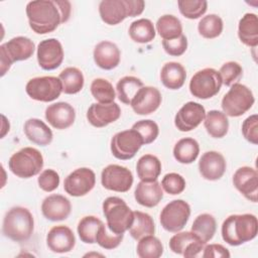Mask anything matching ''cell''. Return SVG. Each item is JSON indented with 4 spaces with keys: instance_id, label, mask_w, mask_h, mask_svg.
<instances>
[{
    "instance_id": "cell-1",
    "label": "cell",
    "mask_w": 258,
    "mask_h": 258,
    "mask_svg": "<svg viewBox=\"0 0 258 258\" xmlns=\"http://www.w3.org/2000/svg\"><path fill=\"white\" fill-rule=\"evenodd\" d=\"M72 5L68 0H36L26 5V15L30 28L37 34L54 31L71 16Z\"/></svg>"
},
{
    "instance_id": "cell-2",
    "label": "cell",
    "mask_w": 258,
    "mask_h": 258,
    "mask_svg": "<svg viewBox=\"0 0 258 258\" xmlns=\"http://www.w3.org/2000/svg\"><path fill=\"white\" fill-rule=\"evenodd\" d=\"M222 238L231 246H239L253 240L258 233V221L253 214L231 215L223 222Z\"/></svg>"
},
{
    "instance_id": "cell-3",
    "label": "cell",
    "mask_w": 258,
    "mask_h": 258,
    "mask_svg": "<svg viewBox=\"0 0 258 258\" xmlns=\"http://www.w3.org/2000/svg\"><path fill=\"white\" fill-rule=\"evenodd\" d=\"M34 229V220L26 208L13 207L8 210L3 219L2 232L5 237L14 242L27 241Z\"/></svg>"
},
{
    "instance_id": "cell-4",
    "label": "cell",
    "mask_w": 258,
    "mask_h": 258,
    "mask_svg": "<svg viewBox=\"0 0 258 258\" xmlns=\"http://www.w3.org/2000/svg\"><path fill=\"white\" fill-rule=\"evenodd\" d=\"M103 213L109 231L114 234H124L134 221V212L118 197H109L103 202Z\"/></svg>"
},
{
    "instance_id": "cell-5",
    "label": "cell",
    "mask_w": 258,
    "mask_h": 258,
    "mask_svg": "<svg viewBox=\"0 0 258 258\" xmlns=\"http://www.w3.org/2000/svg\"><path fill=\"white\" fill-rule=\"evenodd\" d=\"M10 171L20 178H30L40 172L43 167V157L39 150L24 147L11 155L8 161Z\"/></svg>"
},
{
    "instance_id": "cell-6",
    "label": "cell",
    "mask_w": 258,
    "mask_h": 258,
    "mask_svg": "<svg viewBox=\"0 0 258 258\" xmlns=\"http://www.w3.org/2000/svg\"><path fill=\"white\" fill-rule=\"evenodd\" d=\"M34 42L25 36H16L0 45L1 77H3L15 61L26 60L34 52Z\"/></svg>"
},
{
    "instance_id": "cell-7",
    "label": "cell",
    "mask_w": 258,
    "mask_h": 258,
    "mask_svg": "<svg viewBox=\"0 0 258 258\" xmlns=\"http://www.w3.org/2000/svg\"><path fill=\"white\" fill-rule=\"evenodd\" d=\"M255 102L252 91L245 85L236 83L222 99V109L226 116L240 117L251 109Z\"/></svg>"
},
{
    "instance_id": "cell-8",
    "label": "cell",
    "mask_w": 258,
    "mask_h": 258,
    "mask_svg": "<svg viewBox=\"0 0 258 258\" xmlns=\"http://www.w3.org/2000/svg\"><path fill=\"white\" fill-rule=\"evenodd\" d=\"M222 79L218 71L206 68L197 72L189 81L190 94L202 100L216 96L222 87Z\"/></svg>"
},
{
    "instance_id": "cell-9",
    "label": "cell",
    "mask_w": 258,
    "mask_h": 258,
    "mask_svg": "<svg viewBox=\"0 0 258 258\" xmlns=\"http://www.w3.org/2000/svg\"><path fill=\"white\" fill-rule=\"evenodd\" d=\"M25 91L31 99L47 103L54 101L60 96L62 86L60 80L56 77H36L27 82Z\"/></svg>"
},
{
    "instance_id": "cell-10",
    "label": "cell",
    "mask_w": 258,
    "mask_h": 258,
    "mask_svg": "<svg viewBox=\"0 0 258 258\" xmlns=\"http://www.w3.org/2000/svg\"><path fill=\"white\" fill-rule=\"evenodd\" d=\"M190 216V207L183 200L169 202L160 213V224L164 230L171 233L181 231Z\"/></svg>"
},
{
    "instance_id": "cell-11",
    "label": "cell",
    "mask_w": 258,
    "mask_h": 258,
    "mask_svg": "<svg viewBox=\"0 0 258 258\" xmlns=\"http://www.w3.org/2000/svg\"><path fill=\"white\" fill-rule=\"evenodd\" d=\"M144 144L140 134L134 130H124L116 133L111 139V152L120 160H128L135 156Z\"/></svg>"
},
{
    "instance_id": "cell-12",
    "label": "cell",
    "mask_w": 258,
    "mask_h": 258,
    "mask_svg": "<svg viewBox=\"0 0 258 258\" xmlns=\"http://www.w3.org/2000/svg\"><path fill=\"white\" fill-rule=\"evenodd\" d=\"M101 183L106 189L126 192L133 184V174L125 166L109 164L102 170Z\"/></svg>"
},
{
    "instance_id": "cell-13",
    "label": "cell",
    "mask_w": 258,
    "mask_h": 258,
    "mask_svg": "<svg viewBox=\"0 0 258 258\" xmlns=\"http://www.w3.org/2000/svg\"><path fill=\"white\" fill-rule=\"evenodd\" d=\"M95 183V172L91 168L81 167L71 172L64 178L63 189L72 197H83L94 188Z\"/></svg>"
},
{
    "instance_id": "cell-14",
    "label": "cell",
    "mask_w": 258,
    "mask_h": 258,
    "mask_svg": "<svg viewBox=\"0 0 258 258\" xmlns=\"http://www.w3.org/2000/svg\"><path fill=\"white\" fill-rule=\"evenodd\" d=\"M63 48L56 38H47L41 40L37 45V61L44 71L57 69L63 60Z\"/></svg>"
},
{
    "instance_id": "cell-15",
    "label": "cell",
    "mask_w": 258,
    "mask_h": 258,
    "mask_svg": "<svg viewBox=\"0 0 258 258\" xmlns=\"http://www.w3.org/2000/svg\"><path fill=\"white\" fill-rule=\"evenodd\" d=\"M204 242L194 232H177L169 240L170 250L178 255L184 257H197L205 248Z\"/></svg>"
},
{
    "instance_id": "cell-16",
    "label": "cell",
    "mask_w": 258,
    "mask_h": 258,
    "mask_svg": "<svg viewBox=\"0 0 258 258\" xmlns=\"http://www.w3.org/2000/svg\"><path fill=\"white\" fill-rule=\"evenodd\" d=\"M206 116L203 105L197 102L185 103L175 114L174 125L181 132H188L196 129Z\"/></svg>"
},
{
    "instance_id": "cell-17",
    "label": "cell",
    "mask_w": 258,
    "mask_h": 258,
    "mask_svg": "<svg viewBox=\"0 0 258 258\" xmlns=\"http://www.w3.org/2000/svg\"><path fill=\"white\" fill-rule=\"evenodd\" d=\"M234 186L250 202L258 201V173L250 166L238 168L233 175Z\"/></svg>"
},
{
    "instance_id": "cell-18",
    "label": "cell",
    "mask_w": 258,
    "mask_h": 258,
    "mask_svg": "<svg viewBox=\"0 0 258 258\" xmlns=\"http://www.w3.org/2000/svg\"><path fill=\"white\" fill-rule=\"evenodd\" d=\"M162 98L158 89L150 86H143L134 96L130 106L137 115H149L155 112Z\"/></svg>"
},
{
    "instance_id": "cell-19",
    "label": "cell",
    "mask_w": 258,
    "mask_h": 258,
    "mask_svg": "<svg viewBox=\"0 0 258 258\" xmlns=\"http://www.w3.org/2000/svg\"><path fill=\"white\" fill-rule=\"evenodd\" d=\"M121 116V109L115 102L110 104L93 103L87 111V119L89 123L97 128L105 127Z\"/></svg>"
},
{
    "instance_id": "cell-20",
    "label": "cell",
    "mask_w": 258,
    "mask_h": 258,
    "mask_svg": "<svg viewBox=\"0 0 258 258\" xmlns=\"http://www.w3.org/2000/svg\"><path fill=\"white\" fill-rule=\"evenodd\" d=\"M46 121L55 129L63 130L71 127L76 119V111L67 102L53 103L45 109Z\"/></svg>"
},
{
    "instance_id": "cell-21",
    "label": "cell",
    "mask_w": 258,
    "mask_h": 258,
    "mask_svg": "<svg viewBox=\"0 0 258 258\" xmlns=\"http://www.w3.org/2000/svg\"><path fill=\"white\" fill-rule=\"evenodd\" d=\"M46 245L51 252L68 253L76 245V237L73 231L63 225L52 227L46 235Z\"/></svg>"
},
{
    "instance_id": "cell-22",
    "label": "cell",
    "mask_w": 258,
    "mask_h": 258,
    "mask_svg": "<svg viewBox=\"0 0 258 258\" xmlns=\"http://www.w3.org/2000/svg\"><path fill=\"white\" fill-rule=\"evenodd\" d=\"M72 211V205L69 199L61 195H50L46 197L41 204V213L49 221L57 222L68 219Z\"/></svg>"
},
{
    "instance_id": "cell-23",
    "label": "cell",
    "mask_w": 258,
    "mask_h": 258,
    "mask_svg": "<svg viewBox=\"0 0 258 258\" xmlns=\"http://www.w3.org/2000/svg\"><path fill=\"white\" fill-rule=\"evenodd\" d=\"M225 157L217 151L205 152L199 161V170L202 176L208 180L220 179L226 171Z\"/></svg>"
},
{
    "instance_id": "cell-24",
    "label": "cell",
    "mask_w": 258,
    "mask_h": 258,
    "mask_svg": "<svg viewBox=\"0 0 258 258\" xmlns=\"http://www.w3.org/2000/svg\"><path fill=\"white\" fill-rule=\"evenodd\" d=\"M99 13L106 24H119L130 17L129 0H103L99 4Z\"/></svg>"
},
{
    "instance_id": "cell-25",
    "label": "cell",
    "mask_w": 258,
    "mask_h": 258,
    "mask_svg": "<svg viewBox=\"0 0 258 258\" xmlns=\"http://www.w3.org/2000/svg\"><path fill=\"white\" fill-rule=\"evenodd\" d=\"M93 56L96 64L99 68L110 71L119 64L121 52L114 42L103 40L95 46Z\"/></svg>"
},
{
    "instance_id": "cell-26",
    "label": "cell",
    "mask_w": 258,
    "mask_h": 258,
    "mask_svg": "<svg viewBox=\"0 0 258 258\" xmlns=\"http://www.w3.org/2000/svg\"><path fill=\"white\" fill-rule=\"evenodd\" d=\"M136 202L146 208L157 206L163 198L161 184L157 181H139L134 191Z\"/></svg>"
},
{
    "instance_id": "cell-27",
    "label": "cell",
    "mask_w": 258,
    "mask_h": 258,
    "mask_svg": "<svg viewBox=\"0 0 258 258\" xmlns=\"http://www.w3.org/2000/svg\"><path fill=\"white\" fill-rule=\"evenodd\" d=\"M24 134L28 140L40 146H46L52 141V131L40 119L30 118L24 123Z\"/></svg>"
},
{
    "instance_id": "cell-28",
    "label": "cell",
    "mask_w": 258,
    "mask_h": 258,
    "mask_svg": "<svg viewBox=\"0 0 258 258\" xmlns=\"http://www.w3.org/2000/svg\"><path fill=\"white\" fill-rule=\"evenodd\" d=\"M186 79L185 69L179 62L169 61L163 64L160 71V81L169 90L180 89Z\"/></svg>"
},
{
    "instance_id": "cell-29",
    "label": "cell",
    "mask_w": 258,
    "mask_h": 258,
    "mask_svg": "<svg viewBox=\"0 0 258 258\" xmlns=\"http://www.w3.org/2000/svg\"><path fill=\"white\" fill-rule=\"evenodd\" d=\"M238 36L241 42L249 47L258 45V18L256 14H244L239 21Z\"/></svg>"
},
{
    "instance_id": "cell-30",
    "label": "cell",
    "mask_w": 258,
    "mask_h": 258,
    "mask_svg": "<svg viewBox=\"0 0 258 258\" xmlns=\"http://www.w3.org/2000/svg\"><path fill=\"white\" fill-rule=\"evenodd\" d=\"M204 126L213 138H223L228 133L229 120L223 112L211 110L205 116Z\"/></svg>"
},
{
    "instance_id": "cell-31",
    "label": "cell",
    "mask_w": 258,
    "mask_h": 258,
    "mask_svg": "<svg viewBox=\"0 0 258 258\" xmlns=\"http://www.w3.org/2000/svg\"><path fill=\"white\" fill-rule=\"evenodd\" d=\"M137 175L140 180L143 181H154L157 180L161 173V162L152 154L142 155L136 164Z\"/></svg>"
},
{
    "instance_id": "cell-32",
    "label": "cell",
    "mask_w": 258,
    "mask_h": 258,
    "mask_svg": "<svg viewBox=\"0 0 258 258\" xmlns=\"http://www.w3.org/2000/svg\"><path fill=\"white\" fill-rule=\"evenodd\" d=\"M200 153V145L194 138L186 137L178 140L173 147L174 158L182 164L194 162Z\"/></svg>"
},
{
    "instance_id": "cell-33",
    "label": "cell",
    "mask_w": 258,
    "mask_h": 258,
    "mask_svg": "<svg viewBox=\"0 0 258 258\" xmlns=\"http://www.w3.org/2000/svg\"><path fill=\"white\" fill-rule=\"evenodd\" d=\"M58 79L61 82L62 92L67 95H74L81 92L85 83L83 73L75 67H69L62 70L58 75Z\"/></svg>"
},
{
    "instance_id": "cell-34",
    "label": "cell",
    "mask_w": 258,
    "mask_h": 258,
    "mask_svg": "<svg viewBox=\"0 0 258 258\" xmlns=\"http://www.w3.org/2000/svg\"><path fill=\"white\" fill-rule=\"evenodd\" d=\"M156 31L151 20L140 18L133 21L129 26L130 38L138 43H148L154 39Z\"/></svg>"
},
{
    "instance_id": "cell-35",
    "label": "cell",
    "mask_w": 258,
    "mask_h": 258,
    "mask_svg": "<svg viewBox=\"0 0 258 258\" xmlns=\"http://www.w3.org/2000/svg\"><path fill=\"white\" fill-rule=\"evenodd\" d=\"M154 232L155 225L151 216L140 211H135L134 221L129 229V234L131 235V237L139 241L145 236L153 235Z\"/></svg>"
},
{
    "instance_id": "cell-36",
    "label": "cell",
    "mask_w": 258,
    "mask_h": 258,
    "mask_svg": "<svg viewBox=\"0 0 258 258\" xmlns=\"http://www.w3.org/2000/svg\"><path fill=\"white\" fill-rule=\"evenodd\" d=\"M143 87L140 79L133 76H126L121 78L116 85V92L118 99L125 105H130L136 93Z\"/></svg>"
},
{
    "instance_id": "cell-37",
    "label": "cell",
    "mask_w": 258,
    "mask_h": 258,
    "mask_svg": "<svg viewBox=\"0 0 258 258\" xmlns=\"http://www.w3.org/2000/svg\"><path fill=\"white\" fill-rule=\"evenodd\" d=\"M156 30L163 40H169L177 38L182 34V25L176 16L165 14L158 18Z\"/></svg>"
},
{
    "instance_id": "cell-38",
    "label": "cell",
    "mask_w": 258,
    "mask_h": 258,
    "mask_svg": "<svg viewBox=\"0 0 258 258\" xmlns=\"http://www.w3.org/2000/svg\"><path fill=\"white\" fill-rule=\"evenodd\" d=\"M217 231V223L214 216L210 214H201L199 215L192 225L191 232L197 234L204 242H209L213 239Z\"/></svg>"
},
{
    "instance_id": "cell-39",
    "label": "cell",
    "mask_w": 258,
    "mask_h": 258,
    "mask_svg": "<svg viewBox=\"0 0 258 258\" xmlns=\"http://www.w3.org/2000/svg\"><path fill=\"white\" fill-rule=\"evenodd\" d=\"M103 222L95 216H86L82 218L77 228L81 241L86 244L96 243V236Z\"/></svg>"
},
{
    "instance_id": "cell-40",
    "label": "cell",
    "mask_w": 258,
    "mask_h": 258,
    "mask_svg": "<svg viewBox=\"0 0 258 258\" xmlns=\"http://www.w3.org/2000/svg\"><path fill=\"white\" fill-rule=\"evenodd\" d=\"M136 252L140 258H159L163 254V245L158 238L148 235L139 240Z\"/></svg>"
},
{
    "instance_id": "cell-41",
    "label": "cell",
    "mask_w": 258,
    "mask_h": 258,
    "mask_svg": "<svg viewBox=\"0 0 258 258\" xmlns=\"http://www.w3.org/2000/svg\"><path fill=\"white\" fill-rule=\"evenodd\" d=\"M223 20L217 14H209L204 16L198 24L199 33L208 39L220 36L223 31Z\"/></svg>"
},
{
    "instance_id": "cell-42",
    "label": "cell",
    "mask_w": 258,
    "mask_h": 258,
    "mask_svg": "<svg viewBox=\"0 0 258 258\" xmlns=\"http://www.w3.org/2000/svg\"><path fill=\"white\" fill-rule=\"evenodd\" d=\"M90 89L94 99L101 104L113 103L116 98V93L113 85L105 79H95L92 82Z\"/></svg>"
},
{
    "instance_id": "cell-43",
    "label": "cell",
    "mask_w": 258,
    "mask_h": 258,
    "mask_svg": "<svg viewBox=\"0 0 258 258\" xmlns=\"http://www.w3.org/2000/svg\"><path fill=\"white\" fill-rule=\"evenodd\" d=\"M177 6L185 18L197 19L206 13L208 2L206 0H179Z\"/></svg>"
},
{
    "instance_id": "cell-44",
    "label": "cell",
    "mask_w": 258,
    "mask_h": 258,
    "mask_svg": "<svg viewBox=\"0 0 258 258\" xmlns=\"http://www.w3.org/2000/svg\"><path fill=\"white\" fill-rule=\"evenodd\" d=\"M219 74L222 79V84L227 87H231L232 85L238 83V81L242 78L243 69L237 61H227L221 67Z\"/></svg>"
},
{
    "instance_id": "cell-45",
    "label": "cell",
    "mask_w": 258,
    "mask_h": 258,
    "mask_svg": "<svg viewBox=\"0 0 258 258\" xmlns=\"http://www.w3.org/2000/svg\"><path fill=\"white\" fill-rule=\"evenodd\" d=\"M132 129L136 130L143 139L144 144L152 143L159 134L158 125L152 120H140L132 125Z\"/></svg>"
},
{
    "instance_id": "cell-46",
    "label": "cell",
    "mask_w": 258,
    "mask_h": 258,
    "mask_svg": "<svg viewBox=\"0 0 258 258\" xmlns=\"http://www.w3.org/2000/svg\"><path fill=\"white\" fill-rule=\"evenodd\" d=\"M123 237H124V234H114L111 231L109 233L107 231L106 226L103 223L97 233L96 243H98L104 249L112 250L117 248L121 244Z\"/></svg>"
},
{
    "instance_id": "cell-47",
    "label": "cell",
    "mask_w": 258,
    "mask_h": 258,
    "mask_svg": "<svg viewBox=\"0 0 258 258\" xmlns=\"http://www.w3.org/2000/svg\"><path fill=\"white\" fill-rule=\"evenodd\" d=\"M161 187L168 195H171V196L179 195L185 188V180L180 174L175 172H170L163 176L161 180Z\"/></svg>"
},
{
    "instance_id": "cell-48",
    "label": "cell",
    "mask_w": 258,
    "mask_h": 258,
    "mask_svg": "<svg viewBox=\"0 0 258 258\" xmlns=\"http://www.w3.org/2000/svg\"><path fill=\"white\" fill-rule=\"evenodd\" d=\"M37 182L43 191L50 192L58 187L59 175L53 169H44L40 172L37 178Z\"/></svg>"
},
{
    "instance_id": "cell-49",
    "label": "cell",
    "mask_w": 258,
    "mask_h": 258,
    "mask_svg": "<svg viewBox=\"0 0 258 258\" xmlns=\"http://www.w3.org/2000/svg\"><path fill=\"white\" fill-rule=\"evenodd\" d=\"M164 51L171 56H180L187 48L186 36L181 34L179 37L169 40H162Z\"/></svg>"
},
{
    "instance_id": "cell-50",
    "label": "cell",
    "mask_w": 258,
    "mask_h": 258,
    "mask_svg": "<svg viewBox=\"0 0 258 258\" xmlns=\"http://www.w3.org/2000/svg\"><path fill=\"white\" fill-rule=\"evenodd\" d=\"M244 138L252 144L258 143V116L253 114L247 117L242 124Z\"/></svg>"
},
{
    "instance_id": "cell-51",
    "label": "cell",
    "mask_w": 258,
    "mask_h": 258,
    "mask_svg": "<svg viewBox=\"0 0 258 258\" xmlns=\"http://www.w3.org/2000/svg\"><path fill=\"white\" fill-rule=\"evenodd\" d=\"M203 257L204 258H211V257L229 258L230 252L226 247H224L221 244H210V245L205 246Z\"/></svg>"
}]
</instances>
